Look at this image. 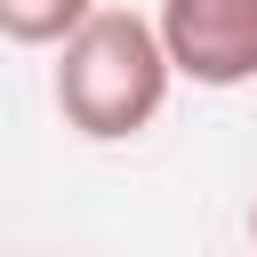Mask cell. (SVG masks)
Instances as JSON below:
<instances>
[{
	"mask_svg": "<svg viewBox=\"0 0 257 257\" xmlns=\"http://www.w3.org/2000/svg\"><path fill=\"white\" fill-rule=\"evenodd\" d=\"M169 80H177V64L161 48V24L137 16V8H96L56 48V112L88 145L145 137L169 104Z\"/></svg>",
	"mask_w": 257,
	"mask_h": 257,
	"instance_id": "obj_1",
	"label": "cell"
},
{
	"mask_svg": "<svg viewBox=\"0 0 257 257\" xmlns=\"http://www.w3.org/2000/svg\"><path fill=\"white\" fill-rule=\"evenodd\" d=\"M161 48L193 88H249L257 80V0H161Z\"/></svg>",
	"mask_w": 257,
	"mask_h": 257,
	"instance_id": "obj_2",
	"label": "cell"
},
{
	"mask_svg": "<svg viewBox=\"0 0 257 257\" xmlns=\"http://www.w3.org/2000/svg\"><path fill=\"white\" fill-rule=\"evenodd\" d=\"M249 249H257V201H249Z\"/></svg>",
	"mask_w": 257,
	"mask_h": 257,
	"instance_id": "obj_4",
	"label": "cell"
},
{
	"mask_svg": "<svg viewBox=\"0 0 257 257\" xmlns=\"http://www.w3.org/2000/svg\"><path fill=\"white\" fill-rule=\"evenodd\" d=\"M88 16H96V0H0V40H16V48H64Z\"/></svg>",
	"mask_w": 257,
	"mask_h": 257,
	"instance_id": "obj_3",
	"label": "cell"
}]
</instances>
